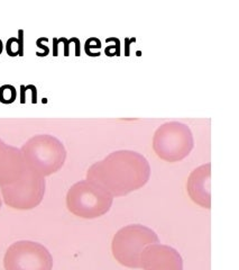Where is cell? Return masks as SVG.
Returning <instances> with one entry per match:
<instances>
[{
    "label": "cell",
    "instance_id": "6da1fadb",
    "mask_svg": "<svg viewBox=\"0 0 239 270\" xmlns=\"http://www.w3.org/2000/svg\"><path fill=\"white\" fill-rule=\"evenodd\" d=\"M151 176V167L134 151L112 152L88 170V180L100 185L112 196H125L142 188Z\"/></svg>",
    "mask_w": 239,
    "mask_h": 270
},
{
    "label": "cell",
    "instance_id": "7a4b0ae2",
    "mask_svg": "<svg viewBox=\"0 0 239 270\" xmlns=\"http://www.w3.org/2000/svg\"><path fill=\"white\" fill-rule=\"evenodd\" d=\"M160 243V240L151 228L144 225H128L119 230L112 239V255L121 265L140 269L141 258L148 245Z\"/></svg>",
    "mask_w": 239,
    "mask_h": 270
},
{
    "label": "cell",
    "instance_id": "3957f363",
    "mask_svg": "<svg viewBox=\"0 0 239 270\" xmlns=\"http://www.w3.org/2000/svg\"><path fill=\"white\" fill-rule=\"evenodd\" d=\"M112 195L104 187L90 180H83L71 187L67 204L70 212L83 219H95L109 212Z\"/></svg>",
    "mask_w": 239,
    "mask_h": 270
},
{
    "label": "cell",
    "instance_id": "277c9868",
    "mask_svg": "<svg viewBox=\"0 0 239 270\" xmlns=\"http://www.w3.org/2000/svg\"><path fill=\"white\" fill-rule=\"evenodd\" d=\"M153 148L161 159L165 161L183 160L193 149L192 133L188 125L182 123H165L155 132Z\"/></svg>",
    "mask_w": 239,
    "mask_h": 270
},
{
    "label": "cell",
    "instance_id": "5b68a950",
    "mask_svg": "<svg viewBox=\"0 0 239 270\" xmlns=\"http://www.w3.org/2000/svg\"><path fill=\"white\" fill-rule=\"evenodd\" d=\"M23 153L29 169L42 176L56 172L67 156L62 143L50 137L32 139L23 148Z\"/></svg>",
    "mask_w": 239,
    "mask_h": 270
},
{
    "label": "cell",
    "instance_id": "8992f818",
    "mask_svg": "<svg viewBox=\"0 0 239 270\" xmlns=\"http://www.w3.org/2000/svg\"><path fill=\"white\" fill-rule=\"evenodd\" d=\"M2 188L6 204L14 208L29 209L41 203L44 196L45 183L41 175L26 169L18 180Z\"/></svg>",
    "mask_w": 239,
    "mask_h": 270
},
{
    "label": "cell",
    "instance_id": "52a82bcc",
    "mask_svg": "<svg viewBox=\"0 0 239 270\" xmlns=\"http://www.w3.org/2000/svg\"><path fill=\"white\" fill-rule=\"evenodd\" d=\"M6 270H52L53 259L45 246L32 241H19L5 255Z\"/></svg>",
    "mask_w": 239,
    "mask_h": 270
},
{
    "label": "cell",
    "instance_id": "ba28073f",
    "mask_svg": "<svg viewBox=\"0 0 239 270\" xmlns=\"http://www.w3.org/2000/svg\"><path fill=\"white\" fill-rule=\"evenodd\" d=\"M144 270H183L180 254L172 246L155 243L143 251L141 258Z\"/></svg>",
    "mask_w": 239,
    "mask_h": 270
},
{
    "label": "cell",
    "instance_id": "9c48e42d",
    "mask_svg": "<svg viewBox=\"0 0 239 270\" xmlns=\"http://www.w3.org/2000/svg\"><path fill=\"white\" fill-rule=\"evenodd\" d=\"M25 170L19 151L0 142V186L5 187L15 183Z\"/></svg>",
    "mask_w": 239,
    "mask_h": 270
},
{
    "label": "cell",
    "instance_id": "30bf717a",
    "mask_svg": "<svg viewBox=\"0 0 239 270\" xmlns=\"http://www.w3.org/2000/svg\"><path fill=\"white\" fill-rule=\"evenodd\" d=\"M210 163L196 168L188 180V192L191 199L206 208H210Z\"/></svg>",
    "mask_w": 239,
    "mask_h": 270
},
{
    "label": "cell",
    "instance_id": "8fae6325",
    "mask_svg": "<svg viewBox=\"0 0 239 270\" xmlns=\"http://www.w3.org/2000/svg\"><path fill=\"white\" fill-rule=\"evenodd\" d=\"M7 53L10 56L24 55V31L18 32V38L11 37L7 42Z\"/></svg>",
    "mask_w": 239,
    "mask_h": 270
},
{
    "label": "cell",
    "instance_id": "7c38bea8",
    "mask_svg": "<svg viewBox=\"0 0 239 270\" xmlns=\"http://www.w3.org/2000/svg\"><path fill=\"white\" fill-rule=\"evenodd\" d=\"M16 90L13 86L5 85L0 88V102L4 104H10L15 101Z\"/></svg>",
    "mask_w": 239,
    "mask_h": 270
},
{
    "label": "cell",
    "instance_id": "4fadbf2b",
    "mask_svg": "<svg viewBox=\"0 0 239 270\" xmlns=\"http://www.w3.org/2000/svg\"><path fill=\"white\" fill-rule=\"evenodd\" d=\"M100 48H101V42L99 38L91 37L86 42V52L87 54L90 56H99Z\"/></svg>",
    "mask_w": 239,
    "mask_h": 270
},
{
    "label": "cell",
    "instance_id": "5bb4252c",
    "mask_svg": "<svg viewBox=\"0 0 239 270\" xmlns=\"http://www.w3.org/2000/svg\"><path fill=\"white\" fill-rule=\"evenodd\" d=\"M106 54L108 56H112V55H121V42H118L116 45H109L107 46L106 50Z\"/></svg>",
    "mask_w": 239,
    "mask_h": 270
},
{
    "label": "cell",
    "instance_id": "9a60e30c",
    "mask_svg": "<svg viewBox=\"0 0 239 270\" xmlns=\"http://www.w3.org/2000/svg\"><path fill=\"white\" fill-rule=\"evenodd\" d=\"M29 89H32V103H36L37 102V90H36V87L33 86V85H28Z\"/></svg>",
    "mask_w": 239,
    "mask_h": 270
},
{
    "label": "cell",
    "instance_id": "2e32d148",
    "mask_svg": "<svg viewBox=\"0 0 239 270\" xmlns=\"http://www.w3.org/2000/svg\"><path fill=\"white\" fill-rule=\"evenodd\" d=\"M22 89V95H21V103H25L26 102V87L25 86H21Z\"/></svg>",
    "mask_w": 239,
    "mask_h": 270
},
{
    "label": "cell",
    "instance_id": "e0dca14e",
    "mask_svg": "<svg viewBox=\"0 0 239 270\" xmlns=\"http://www.w3.org/2000/svg\"><path fill=\"white\" fill-rule=\"evenodd\" d=\"M53 42H54V49H53V55L56 56L57 55V44H58V41L57 38L53 40Z\"/></svg>",
    "mask_w": 239,
    "mask_h": 270
},
{
    "label": "cell",
    "instance_id": "ac0fdd59",
    "mask_svg": "<svg viewBox=\"0 0 239 270\" xmlns=\"http://www.w3.org/2000/svg\"><path fill=\"white\" fill-rule=\"evenodd\" d=\"M37 46H38V48H42V49H44V51H45V53L46 54H49V52H50V49L49 48H47V46L46 45H42L39 42H38V41H37Z\"/></svg>",
    "mask_w": 239,
    "mask_h": 270
},
{
    "label": "cell",
    "instance_id": "d6986e66",
    "mask_svg": "<svg viewBox=\"0 0 239 270\" xmlns=\"http://www.w3.org/2000/svg\"><path fill=\"white\" fill-rule=\"evenodd\" d=\"M2 52H3V42L0 41V54H2Z\"/></svg>",
    "mask_w": 239,
    "mask_h": 270
},
{
    "label": "cell",
    "instance_id": "ffe728a7",
    "mask_svg": "<svg viewBox=\"0 0 239 270\" xmlns=\"http://www.w3.org/2000/svg\"><path fill=\"white\" fill-rule=\"evenodd\" d=\"M0 206H2V202H0Z\"/></svg>",
    "mask_w": 239,
    "mask_h": 270
}]
</instances>
